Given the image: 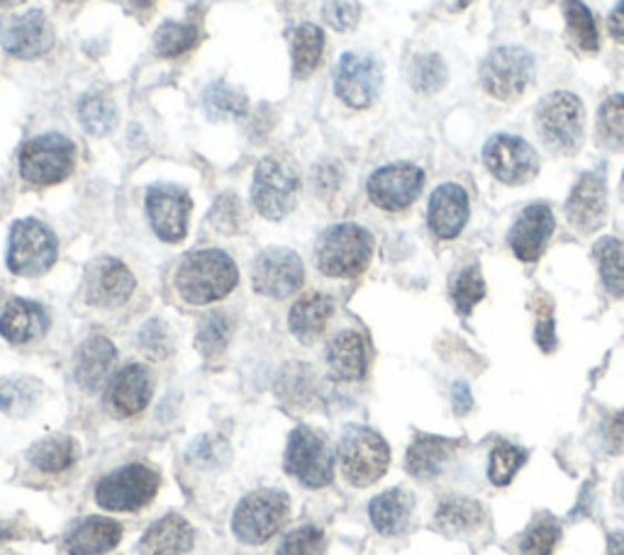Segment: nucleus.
Wrapping results in <instances>:
<instances>
[{"label":"nucleus","instance_id":"1","mask_svg":"<svg viewBox=\"0 0 624 555\" xmlns=\"http://www.w3.org/2000/svg\"><path fill=\"white\" fill-rule=\"evenodd\" d=\"M237 266L219 249H198L183 256L176 268V290L188 305H207L227 298L237 288Z\"/></svg>","mask_w":624,"mask_h":555},{"label":"nucleus","instance_id":"2","mask_svg":"<svg viewBox=\"0 0 624 555\" xmlns=\"http://www.w3.org/2000/svg\"><path fill=\"white\" fill-rule=\"evenodd\" d=\"M374 237L359 225L329 227L317 244V268L329 278H357L371 264Z\"/></svg>","mask_w":624,"mask_h":555},{"label":"nucleus","instance_id":"3","mask_svg":"<svg viewBox=\"0 0 624 555\" xmlns=\"http://www.w3.org/2000/svg\"><path fill=\"white\" fill-rule=\"evenodd\" d=\"M290 514L288 495L280 490H254L244 497L235 516H232V532L249 546H262L268 538L280 532Z\"/></svg>","mask_w":624,"mask_h":555},{"label":"nucleus","instance_id":"4","mask_svg":"<svg viewBox=\"0 0 624 555\" xmlns=\"http://www.w3.org/2000/svg\"><path fill=\"white\" fill-rule=\"evenodd\" d=\"M339 463L354 487H369L386 475L390 449L369 426H349L339 441Z\"/></svg>","mask_w":624,"mask_h":555},{"label":"nucleus","instance_id":"5","mask_svg":"<svg viewBox=\"0 0 624 555\" xmlns=\"http://www.w3.org/2000/svg\"><path fill=\"white\" fill-rule=\"evenodd\" d=\"M536 130L549 150L576 154L585 134V113L573 93L556 91L536 107Z\"/></svg>","mask_w":624,"mask_h":555},{"label":"nucleus","instance_id":"6","mask_svg":"<svg viewBox=\"0 0 624 555\" xmlns=\"http://www.w3.org/2000/svg\"><path fill=\"white\" fill-rule=\"evenodd\" d=\"M158 473L144 463L122 465L95 485V502L108 512H137L158 492Z\"/></svg>","mask_w":624,"mask_h":555},{"label":"nucleus","instance_id":"7","mask_svg":"<svg viewBox=\"0 0 624 555\" xmlns=\"http://www.w3.org/2000/svg\"><path fill=\"white\" fill-rule=\"evenodd\" d=\"M59 241L54 232L37 219H18L8 239V268L16 276L37 278L54 266Z\"/></svg>","mask_w":624,"mask_h":555},{"label":"nucleus","instance_id":"8","mask_svg":"<svg viewBox=\"0 0 624 555\" xmlns=\"http://www.w3.org/2000/svg\"><path fill=\"white\" fill-rule=\"evenodd\" d=\"M286 473L310 490L327 487L335 480V455L323 434L310 426L293 431L286 446Z\"/></svg>","mask_w":624,"mask_h":555},{"label":"nucleus","instance_id":"9","mask_svg":"<svg viewBox=\"0 0 624 555\" xmlns=\"http://www.w3.org/2000/svg\"><path fill=\"white\" fill-rule=\"evenodd\" d=\"M76 146L61 134H42L22 146L20 174L32 185H57L67 181L73 171Z\"/></svg>","mask_w":624,"mask_h":555},{"label":"nucleus","instance_id":"10","mask_svg":"<svg viewBox=\"0 0 624 555\" xmlns=\"http://www.w3.org/2000/svg\"><path fill=\"white\" fill-rule=\"evenodd\" d=\"M300 181L290 164L284 158L268 156L256 166L252 185V201L259 215L266 219H284L298 203Z\"/></svg>","mask_w":624,"mask_h":555},{"label":"nucleus","instance_id":"11","mask_svg":"<svg viewBox=\"0 0 624 555\" xmlns=\"http://www.w3.org/2000/svg\"><path fill=\"white\" fill-rule=\"evenodd\" d=\"M534 79V61L520 47L493 49L481 66V85L498 101H515Z\"/></svg>","mask_w":624,"mask_h":555},{"label":"nucleus","instance_id":"12","mask_svg":"<svg viewBox=\"0 0 624 555\" xmlns=\"http://www.w3.org/2000/svg\"><path fill=\"white\" fill-rule=\"evenodd\" d=\"M483 162L500 183L508 185L530 183L540 171V158L532 146L512 134H495L493 140H488Z\"/></svg>","mask_w":624,"mask_h":555},{"label":"nucleus","instance_id":"13","mask_svg":"<svg viewBox=\"0 0 624 555\" xmlns=\"http://www.w3.org/2000/svg\"><path fill=\"white\" fill-rule=\"evenodd\" d=\"M305 280V268L300 256L290 249H266L256 256L252 268L254 290L266 298L284 300L300 290Z\"/></svg>","mask_w":624,"mask_h":555},{"label":"nucleus","instance_id":"14","mask_svg":"<svg viewBox=\"0 0 624 555\" xmlns=\"http://www.w3.org/2000/svg\"><path fill=\"white\" fill-rule=\"evenodd\" d=\"M191 207L193 203L188 193L176 188V185H152L146 191V215H150L152 229L158 239L168 244L186 237Z\"/></svg>","mask_w":624,"mask_h":555},{"label":"nucleus","instance_id":"15","mask_svg":"<svg viewBox=\"0 0 624 555\" xmlns=\"http://www.w3.org/2000/svg\"><path fill=\"white\" fill-rule=\"evenodd\" d=\"M424 174L412 164H390L378 168L369 178V197L376 207L398 213V209L410 207L422 191Z\"/></svg>","mask_w":624,"mask_h":555},{"label":"nucleus","instance_id":"16","mask_svg":"<svg viewBox=\"0 0 624 555\" xmlns=\"http://www.w3.org/2000/svg\"><path fill=\"white\" fill-rule=\"evenodd\" d=\"M383 83V69L374 56L345 54L337 64V95L351 107H369L378 97Z\"/></svg>","mask_w":624,"mask_h":555},{"label":"nucleus","instance_id":"17","mask_svg":"<svg viewBox=\"0 0 624 555\" xmlns=\"http://www.w3.org/2000/svg\"><path fill=\"white\" fill-rule=\"evenodd\" d=\"M134 292V276L130 268L117 258H95L85 268L83 295L85 302L93 307H120L125 305Z\"/></svg>","mask_w":624,"mask_h":555},{"label":"nucleus","instance_id":"18","mask_svg":"<svg viewBox=\"0 0 624 555\" xmlns=\"http://www.w3.org/2000/svg\"><path fill=\"white\" fill-rule=\"evenodd\" d=\"M3 47L6 52L18 59H37L47 54L54 44V30L44 12L30 10L22 16H10L3 20Z\"/></svg>","mask_w":624,"mask_h":555},{"label":"nucleus","instance_id":"19","mask_svg":"<svg viewBox=\"0 0 624 555\" xmlns=\"http://www.w3.org/2000/svg\"><path fill=\"white\" fill-rule=\"evenodd\" d=\"M554 234V213L544 203L524 207L510 229V249L524 264H534Z\"/></svg>","mask_w":624,"mask_h":555},{"label":"nucleus","instance_id":"20","mask_svg":"<svg viewBox=\"0 0 624 555\" xmlns=\"http://www.w3.org/2000/svg\"><path fill=\"white\" fill-rule=\"evenodd\" d=\"M605 215H607L605 178L597 174V171H591V174H583L579 183L573 185V191L566 201V217L571 222V227H576L583 234H591L603 227Z\"/></svg>","mask_w":624,"mask_h":555},{"label":"nucleus","instance_id":"21","mask_svg":"<svg viewBox=\"0 0 624 555\" xmlns=\"http://www.w3.org/2000/svg\"><path fill=\"white\" fill-rule=\"evenodd\" d=\"M108 407L117 417H134L152 400V373L142 363H130L110 380L105 392Z\"/></svg>","mask_w":624,"mask_h":555},{"label":"nucleus","instance_id":"22","mask_svg":"<svg viewBox=\"0 0 624 555\" xmlns=\"http://www.w3.org/2000/svg\"><path fill=\"white\" fill-rule=\"evenodd\" d=\"M427 222L439 239H454L469 222V195L457 183H444L432 193Z\"/></svg>","mask_w":624,"mask_h":555},{"label":"nucleus","instance_id":"23","mask_svg":"<svg viewBox=\"0 0 624 555\" xmlns=\"http://www.w3.org/2000/svg\"><path fill=\"white\" fill-rule=\"evenodd\" d=\"M117 359V351L113 347V341L108 337H89L85 339L79 351H76V368H73V376H76L79 388L85 392H98L113 370Z\"/></svg>","mask_w":624,"mask_h":555},{"label":"nucleus","instance_id":"24","mask_svg":"<svg viewBox=\"0 0 624 555\" xmlns=\"http://www.w3.org/2000/svg\"><path fill=\"white\" fill-rule=\"evenodd\" d=\"M195 544V528L178 514L162 516L146 528L137 553L140 555H186Z\"/></svg>","mask_w":624,"mask_h":555},{"label":"nucleus","instance_id":"25","mask_svg":"<svg viewBox=\"0 0 624 555\" xmlns=\"http://www.w3.org/2000/svg\"><path fill=\"white\" fill-rule=\"evenodd\" d=\"M49 329V317L42 305L32 300L16 298L6 305L3 315H0V335L10 343H32L42 339Z\"/></svg>","mask_w":624,"mask_h":555},{"label":"nucleus","instance_id":"26","mask_svg":"<svg viewBox=\"0 0 624 555\" xmlns=\"http://www.w3.org/2000/svg\"><path fill=\"white\" fill-rule=\"evenodd\" d=\"M327 363L333 376L345 382H357L366 376L369 366V353H366V341L354 329H345L329 341L327 347Z\"/></svg>","mask_w":624,"mask_h":555},{"label":"nucleus","instance_id":"27","mask_svg":"<svg viewBox=\"0 0 624 555\" xmlns=\"http://www.w3.org/2000/svg\"><path fill=\"white\" fill-rule=\"evenodd\" d=\"M459 449H461V441H457V439L422 434L415 439L412 446L408 449V455H406L408 473L420 480L437 477L444 471V465Z\"/></svg>","mask_w":624,"mask_h":555},{"label":"nucleus","instance_id":"28","mask_svg":"<svg viewBox=\"0 0 624 555\" xmlns=\"http://www.w3.org/2000/svg\"><path fill=\"white\" fill-rule=\"evenodd\" d=\"M335 315V302L329 295L323 292H308L293 305L288 315V327L293 337L300 339L303 343H313L317 337L327 329V322Z\"/></svg>","mask_w":624,"mask_h":555},{"label":"nucleus","instance_id":"29","mask_svg":"<svg viewBox=\"0 0 624 555\" xmlns=\"http://www.w3.org/2000/svg\"><path fill=\"white\" fill-rule=\"evenodd\" d=\"M122 541V526L108 516H89L67 538L69 555H105Z\"/></svg>","mask_w":624,"mask_h":555},{"label":"nucleus","instance_id":"30","mask_svg":"<svg viewBox=\"0 0 624 555\" xmlns=\"http://www.w3.org/2000/svg\"><path fill=\"white\" fill-rule=\"evenodd\" d=\"M412 495H408V492L400 487L386 490L378 497H374L369 504V516L376 532L383 536H398L400 532H406L412 514Z\"/></svg>","mask_w":624,"mask_h":555},{"label":"nucleus","instance_id":"31","mask_svg":"<svg viewBox=\"0 0 624 555\" xmlns=\"http://www.w3.org/2000/svg\"><path fill=\"white\" fill-rule=\"evenodd\" d=\"M485 522L481 502L469 497H447L434 514V528L447 536H467Z\"/></svg>","mask_w":624,"mask_h":555},{"label":"nucleus","instance_id":"32","mask_svg":"<svg viewBox=\"0 0 624 555\" xmlns=\"http://www.w3.org/2000/svg\"><path fill=\"white\" fill-rule=\"evenodd\" d=\"M30 463L44 475H61L79 459V446L71 436H47L28 451Z\"/></svg>","mask_w":624,"mask_h":555},{"label":"nucleus","instance_id":"33","mask_svg":"<svg viewBox=\"0 0 624 555\" xmlns=\"http://www.w3.org/2000/svg\"><path fill=\"white\" fill-rule=\"evenodd\" d=\"M290 52H293V71H296L298 79L310 76L317 69L325 52V34L317 24H300V28L293 32L290 40Z\"/></svg>","mask_w":624,"mask_h":555},{"label":"nucleus","instance_id":"34","mask_svg":"<svg viewBox=\"0 0 624 555\" xmlns=\"http://www.w3.org/2000/svg\"><path fill=\"white\" fill-rule=\"evenodd\" d=\"M593 256L605 290L613 298H624V241L605 237L593 246Z\"/></svg>","mask_w":624,"mask_h":555},{"label":"nucleus","instance_id":"35","mask_svg":"<svg viewBox=\"0 0 624 555\" xmlns=\"http://www.w3.org/2000/svg\"><path fill=\"white\" fill-rule=\"evenodd\" d=\"M42 398V386L34 378L0 380V410L8 417H24Z\"/></svg>","mask_w":624,"mask_h":555},{"label":"nucleus","instance_id":"36","mask_svg":"<svg viewBox=\"0 0 624 555\" xmlns=\"http://www.w3.org/2000/svg\"><path fill=\"white\" fill-rule=\"evenodd\" d=\"M564 18L571 40L576 42L583 52H597V28L593 12L585 8L581 0H566Z\"/></svg>","mask_w":624,"mask_h":555},{"label":"nucleus","instance_id":"37","mask_svg":"<svg viewBox=\"0 0 624 555\" xmlns=\"http://www.w3.org/2000/svg\"><path fill=\"white\" fill-rule=\"evenodd\" d=\"M528 463V451L515 446V443H508V441H500L498 446L491 453V465H488V477H491V483L503 487L510 485L512 477L518 475L520 467Z\"/></svg>","mask_w":624,"mask_h":555},{"label":"nucleus","instance_id":"38","mask_svg":"<svg viewBox=\"0 0 624 555\" xmlns=\"http://www.w3.org/2000/svg\"><path fill=\"white\" fill-rule=\"evenodd\" d=\"M79 115H81V125L85 127V132L95 134V137H103V134L113 132L117 125L115 105L103 95L83 97L79 105Z\"/></svg>","mask_w":624,"mask_h":555},{"label":"nucleus","instance_id":"39","mask_svg":"<svg viewBox=\"0 0 624 555\" xmlns=\"http://www.w3.org/2000/svg\"><path fill=\"white\" fill-rule=\"evenodd\" d=\"M156 52L162 56H181L198 42V28L191 22H164L156 32Z\"/></svg>","mask_w":624,"mask_h":555},{"label":"nucleus","instance_id":"40","mask_svg":"<svg viewBox=\"0 0 624 555\" xmlns=\"http://www.w3.org/2000/svg\"><path fill=\"white\" fill-rule=\"evenodd\" d=\"M597 134L610 150H624V95H610L601 105Z\"/></svg>","mask_w":624,"mask_h":555},{"label":"nucleus","instance_id":"41","mask_svg":"<svg viewBox=\"0 0 624 555\" xmlns=\"http://www.w3.org/2000/svg\"><path fill=\"white\" fill-rule=\"evenodd\" d=\"M232 337V322L223 312H213L205 319L198 337H195V347L205 356V359H219V353L227 349Z\"/></svg>","mask_w":624,"mask_h":555},{"label":"nucleus","instance_id":"42","mask_svg":"<svg viewBox=\"0 0 624 555\" xmlns=\"http://www.w3.org/2000/svg\"><path fill=\"white\" fill-rule=\"evenodd\" d=\"M451 298H454V305L461 315H469L485 298V280L479 266H467L461 270L454 286H451Z\"/></svg>","mask_w":624,"mask_h":555},{"label":"nucleus","instance_id":"43","mask_svg":"<svg viewBox=\"0 0 624 555\" xmlns=\"http://www.w3.org/2000/svg\"><path fill=\"white\" fill-rule=\"evenodd\" d=\"M561 538V524L554 516H542L520 541V555H552Z\"/></svg>","mask_w":624,"mask_h":555},{"label":"nucleus","instance_id":"44","mask_svg":"<svg viewBox=\"0 0 624 555\" xmlns=\"http://www.w3.org/2000/svg\"><path fill=\"white\" fill-rule=\"evenodd\" d=\"M276 555H325V534L317 526H300L280 541Z\"/></svg>","mask_w":624,"mask_h":555},{"label":"nucleus","instance_id":"45","mask_svg":"<svg viewBox=\"0 0 624 555\" xmlns=\"http://www.w3.org/2000/svg\"><path fill=\"white\" fill-rule=\"evenodd\" d=\"M447 83V66L437 54H424L412 64V85L420 93H437Z\"/></svg>","mask_w":624,"mask_h":555},{"label":"nucleus","instance_id":"46","mask_svg":"<svg viewBox=\"0 0 624 555\" xmlns=\"http://www.w3.org/2000/svg\"><path fill=\"white\" fill-rule=\"evenodd\" d=\"M205 101H207V105H211L213 113H225V115L237 117L244 113V110H247V97L237 91H232L225 83L211 85L205 93Z\"/></svg>","mask_w":624,"mask_h":555},{"label":"nucleus","instance_id":"47","mask_svg":"<svg viewBox=\"0 0 624 555\" xmlns=\"http://www.w3.org/2000/svg\"><path fill=\"white\" fill-rule=\"evenodd\" d=\"M323 16L329 24H333L335 30L345 32V30H351L354 24L359 22L361 6L357 3V0H325Z\"/></svg>","mask_w":624,"mask_h":555},{"label":"nucleus","instance_id":"48","mask_svg":"<svg viewBox=\"0 0 624 555\" xmlns=\"http://www.w3.org/2000/svg\"><path fill=\"white\" fill-rule=\"evenodd\" d=\"M536 331H534V339L540 343V349L552 353L556 349V331H554V307L552 300L544 298L540 295L536 298Z\"/></svg>","mask_w":624,"mask_h":555},{"label":"nucleus","instance_id":"49","mask_svg":"<svg viewBox=\"0 0 624 555\" xmlns=\"http://www.w3.org/2000/svg\"><path fill=\"white\" fill-rule=\"evenodd\" d=\"M140 347L146 356H152V359H164L171 351V339H168V331L166 327L158 322V319H152V322H146L140 331Z\"/></svg>","mask_w":624,"mask_h":555},{"label":"nucleus","instance_id":"50","mask_svg":"<svg viewBox=\"0 0 624 555\" xmlns=\"http://www.w3.org/2000/svg\"><path fill=\"white\" fill-rule=\"evenodd\" d=\"M211 222L219 232H237L242 222V209L239 201L235 195H223L213 207Z\"/></svg>","mask_w":624,"mask_h":555},{"label":"nucleus","instance_id":"51","mask_svg":"<svg viewBox=\"0 0 624 555\" xmlns=\"http://www.w3.org/2000/svg\"><path fill=\"white\" fill-rule=\"evenodd\" d=\"M603 434H605L607 451L613 455H622L624 453V410L615 412L607 419L603 426Z\"/></svg>","mask_w":624,"mask_h":555},{"label":"nucleus","instance_id":"52","mask_svg":"<svg viewBox=\"0 0 624 555\" xmlns=\"http://www.w3.org/2000/svg\"><path fill=\"white\" fill-rule=\"evenodd\" d=\"M454 412L457 414H467L471 410V390L467 382H457L454 386Z\"/></svg>","mask_w":624,"mask_h":555},{"label":"nucleus","instance_id":"53","mask_svg":"<svg viewBox=\"0 0 624 555\" xmlns=\"http://www.w3.org/2000/svg\"><path fill=\"white\" fill-rule=\"evenodd\" d=\"M607 28H610V34L624 44V0H620L617 8L613 10V16H610Z\"/></svg>","mask_w":624,"mask_h":555},{"label":"nucleus","instance_id":"54","mask_svg":"<svg viewBox=\"0 0 624 555\" xmlns=\"http://www.w3.org/2000/svg\"><path fill=\"white\" fill-rule=\"evenodd\" d=\"M22 536V528L10 522V520H0V541H8V538H20Z\"/></svg>","mask_w":624,"mask_h":555},{"label":"nucleus","instance_id":"55","mask_svg":"<svg viewBox=\"0 0 624 555\" xmlns=\"http://www.w3.org/2000/svg\"><path fill=\"white\" fill-rule=\"evenodd\" d=\"M607 555H624V532L607 536Z\"/></svg>","mask_w":624,"mask_h":555},{"label":"nucleus","instance_id":"56","mask_svg":"<svg viewBox=\"0 0 624 555\" xmlns=\"http://www.w3.org/2000/svg\"><path fill=\"white\" fill-rule=\"evenodd\" d=\"M127 6L134 12H144V10L152 8V0H127Z\"/></svg>","mask_w":624,"mask_h":555},{"label":"nucleus","instance_id":"57","mask_svg":"<svg viewBox=\"0 0 624 555\" xmlns=\"http://www.w3.org/2000/svg\"><path fill=\"white\" fill-rule=\"evenodd\" d=\"M24 0H0V8H12V6H20Z\"/></svg>","mask_w":624,"mask_h":555},{"label":"nucleus","instance_id":"58","mask_svg":"<svg viewBox=\"0 0 624 555\" xmlns=\"http://www.w3.org/2000/svg\"><path fill=\"white\" fill-rule=\"evenodd\" d=\"M469 3H473V0H457V8H467Z\"/></svg>","mask_w":624,"mask_h":555},{"label":"nucleus","instance_id":"59","mask_svg":"<svg viewBox=\"0 0 624 555\" xmlns=\"http://www.w3.org/2000/svg\"><path fill=\"white\" fill-rule=\"evenodd\" d=\"M620 495H622V502H624V480H622V485H620Z\"/></svg>","mask_w":624,"mask_h":555},{"label":"nucleus","instance_id":"60","mask_svg":"<svg viewBox=\"0 0 624 555\" xmlns=\"http://www.w3.org/2000/svg\"><path fill=\"white\" fill-rule=\"evenodd\" d=\"M620 193H622V201H624V176H622V185H620Z\"/></svg>","mask_w":624,"mask_h":555},{"label":"nucleus","instance_id":"61","mask_svg":"<svg viewBox=\"0 0 624 555\" xmlns=\"http://www.w3.org/2000/svg\"><path fill=\"white\" fill-rule=\"evenodd\" d=\"M64 3H81V0H64Z\"/></svg>","mask_w":624,"mask_h":555}]
</instances>
